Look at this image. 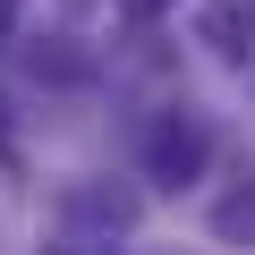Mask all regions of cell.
Returning a JSON list of instances; mask_svg holds the SVG:
<instances>
[{"instance_id":"obj_1","label":"cell","mask_w":255,"mask_h":255,"mask_svg":"<svg viewBox=\"0 0 255 255\" xmlns=\"http://www.w3.org/2000/svg\"><path fill=\"white\" fill-rule=\"evenodd\" d=\"M204 162H213V128H204L196 111H162L153 136H145V179H162V187H196Z\"/></svg>"},{"instance_id":"obj_2","label":"cell","mask_w":255,"mask_h":255,"mask_svg":"<svg viewBox=\"0 0 255 255\" xmlns=\"http://www.w3.org/2000/svg\"><path fill=\"white\" fill-rule=\"evenodd\" d=\"M196 34H204L221 60H238V51H247V9H238V0H213V9L196 17Z\"/></svg>"},{"instance_id":"obj_3","label":"cell","mask_w":255,"mask_h":255,"mask_svg":"<svg viewBox=\"0 0 255 255\" xmlns=\"http://www.w3.org/2000/svg\"><path fill=\"white\" fill-rule=\"evenodd\" d=\"M68 213H85V221H102V230H128V221H136V196H128V187H77Z\"/></svg>"},{"instance_id":"obj_4","label":"cell","mask_w":255,"mask_h":255,"mask_svg":"<svg viewBox=\"0 0 255 255\" xmlns=\"http://www.w3.org/2000/svg\"><path fill=\"white\" fill-rule=\"evenodd\" d=\"M162 9H179V0H119V17H128V26H153Z\"/></svg>"},{"instance_id":"obj_5","label":"cell","mask_w":255,"mask_h":255,"mask_svg":"<svg viewBox=\"0 0 255 255\" xmlns=\"http://www.w3.org/2000/svg\"><path fill=\"white\" fill-rule=\"evenodd\" d=\"M17 9H26V0H0V43L17 34Z\"/></svg>"},{"instance_id":"obj_6","label":"cell","mask_w":255,"mask_h":255,"mask_svg":"<svg viewBox=\"0 0 255 255\" xmlns=\"http://www.w3.org/2000/svg\"><path fill=\"white\" fill-rule=\"evenodd\" d=\"M0 145H9V111H0Z\"/></svg>"},{"instance_id":"obj_7","label":"cell","mask_w":255,"mask_h":255,"mask_svg":"<svg viewBox=\"0 0 255 255\" xmlns=\"http://www.w3.org/2000/svg\"><path fill=\"white\" fill-rule=\"evenodd\" d=\"M68 9H85V0H68Z\"/></svg>"},{"instance_id":"obj_8","label":"cell","mask_w":255,"mask_h":255,"mask_svg":"<svg viewBox=\"0 0 255 255\" xmlns=\"http://www.w3.org/2000/svg\"><path fill=\"white\" fill-rule=\"evenodd\" d=\"M51 255H60V247H51Z\"/></svg>"}]
</instances>
